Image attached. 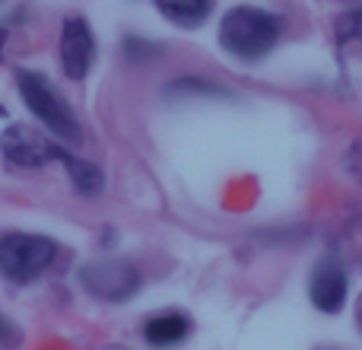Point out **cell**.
<instances>
[{
    "label": "cell",
    "mask_w": 362,
    "mask_h": 350,
    "mask_svg": "<svg viewBox=\"0 0 362 350\" xmlns=\"http://www.w3.org/2000/svg\"><path fill=\"white\" fill-rule=\"evenodd\" d=\"M95 61V35L83 16L64 19L61 29V67L70 80H83Z\"/></svg>",
    "instance_id": "cell-5"
},
{
    "label": "cell",
    "mask_w": 362,
    "mask_h": 350,
    "mask_svg": "<svg viewBox=\"0 0 362 350\" xmlns=\"http://www.w3.org/2000/svg\"><path fill=\"white\" fill-rule=\"evenodd\" d=\"M124 51H127V55H131V57H137V61H144V57H153V55H156V45H144V42H140V38H131V42H124Z\"/></svg>",
    "instance_id": "cell-12"
},
{
    "label": "cell",
    "mask_w": 362,
    "mask_h": 350,
    "mask_svg": "<svg viewBox=\"0 0 362 350\" xmlns=\"http://www.w3.org/2000/svg\"><path fill=\"white\" fill-rule=\"evenodd\" d=\"M359 325H362V312H359Z\"/></svg>",
    "instance_id": "cell-13"
},
{
    "label": "cell",
    "mask_w": 362,
    "mask_h": 350,
    "mask_svg": "<svg viewBox=\"0 0 362 350\" xmlns=\"http://www.w3.org/2000/svg\"><path fill=\"white\" fill-rule=\"evenodd\" d=\"M16 89L23 96V102L29 106V112L54 134V140H67V144H76L80 140V121H76L74 108L67 106L61 93L45 80L35 70H16Z\"/></svg>",
    "instance_id": "cell-2"
},
{
    "label": "cell",
    "mask_w": 362,
    "mask_h": 350,
    "mask_svg": "<svg viewBox=\"0 0 362 350\" xmlns=\"http://www.w3.org/2000/svg\"><path fill=\"white\" fill-rule=\"evenodd\" d=\"M57 255L54 239L38 232H4L0 236V274L10 283L38 281Z\"/></svg>",
    "instance_id": "cell-3"
},
{
    "label": "cell",
    "mask_w": 362,
    "mask_h": 350,
    "mask_svg": "<svg viewBox=\"0 0 362 350\" xmlns=\"http://www.w3.org/2000/svg\"><path fill=\"white\" fill-rule=\"evenodd\" d=\"M54 147L57 140H45L42 134L25 125L6 128L4 137H0V153L16 169H38V166L51 163L54 159Z\"/></svg>",
    "instance_id": "cell-4"
},
{
    "label": "cell",
    "mask_w": 362,
    "mask_h": 350,
    "mask_svg": "<svg viewBox=\"0 0 362 350\" xmlns=\"http://www.w3.org/2000/svg\"><path fill=\"white\" fill-rule=\"evenodd\" d=\"M54 159L67 169L70 175V185H74L76 194H83V198H95V194H102V188H105V179H102V172L95 169L93 163H86V159H76L74 153H67L61 144L54 147Z\"/></svg>",
    "instance_id": "cell-8"
},
{
    "label": "cell",
    "mask_w": 362,
    "mask_h": 350,
    "mask_svg": "<svg viewBox=\"0 0 362 350\" xmlns=\"http://www.w3.org/2000/svg\"><path fill=\"white\" fill-rule=\"evenodd\" d=\"M346 293H350V277H346V268L337 261V258H321L312 268V277H308V296H312L315 309L334 315L344 309Z\"/></svg>",
    "instance_id": "cell-7"
},
{
    "label": "cell",
    "mask_w": 362,
    "mask_h": 350,
    "mask_svg": "<svg viewBox=\"0 0 362 350\" xmlns=\"http://www.w3.org/2000/svg\"><path fill=\"white\" fill-rule=\"evenodd\" d=\"M80 281L86 283L89 293L102 296V300H124L137 290L140 274L127 261H95L80 271Z\"/></svg>",
    "instance_id": "cell-6"
},
{
    "label": "cell",
    "mask_w": 362,
    "mask_h": 350,
    "mask_svg": "<svg viewBox=\"0 0 362 350\" xmlns=\"http://www.w3.org/2000/svg\"><path fill=\"white\" fill-rule=\"evenodd\" d=\"M144 338L150 347H175L187 338V319H181L178 312L156 315L144 325Z\"/></svg>",
    "instance_id": "cell-9"
},
{
    "label": "cell",
    "mask_w": 362,
    "mask_h": 350,
    "mask_svg": "<svg viewBox=\"0 0 362 350\" xmlns=\"http://www.w3.org/2000/svg\"><path fill=\"white\" fill-rule=\"evenodd\" d=\"M159 13L165 19H172L175 26H185V29H194L200 26L213 10V0H156Z\"/></svg>",
    "instance_id": "cell-10"
},
{
    "label": "cell",
    "mask_w": 362,
    "mask_h": 350,
    "mask_svg": "<svg viewBox=\"0 0 362 350\" xmlns=\"http://www.w3.org/2000/svg\"><path fill=\"white\" fill-rule=\"evenodd\" d=\"M334 35H337L340 45H346V42H362V6L340 13V16L334 19Z\"/></svg>",
    "instance_id": "cell-11"
},
{
    "label": "cell",
    "mask_w": 362,
    "mask_h": 350,
    "mask_svg": "<svg viewBox=\"0 0 362 350\" xmlns=\"http://www.w3.org/2000/svg\"><path fill=\"white\" fill-rule=\"evenodd\" d=\"M280 38V19L261 6H232L219 23V45L238 61H261Z\"/></svg>",
    "instance_id": "cell-1"
}]
</instances>
